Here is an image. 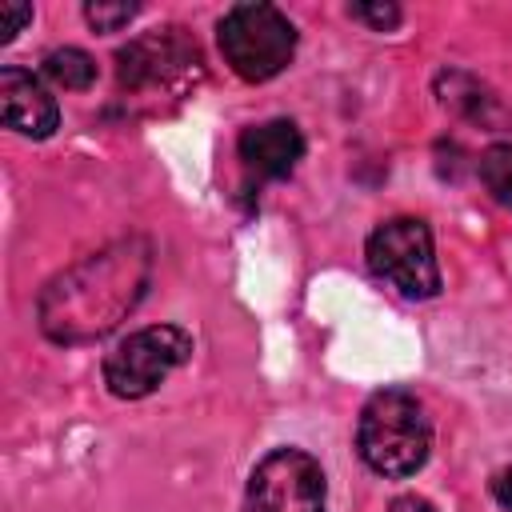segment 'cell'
I'll list each match as a JSON object with an SVG mask.
<instances>
[{"label": "cell", "instance_id": "obj_1", "mask_svg": "<svg viewBox=\"0 0 512 512\" xmlns=\"http://www.w3.org/2000/svg\"><path fill=\"white\" fill-rule=\"evenodd\" d=\"M152 280V244L124 236L56 272L36 296V324L52 344H92L108 336Z\"/></svg>", "mask_w": 512, "mask_h": 512}, {"label": "cell", "instance_id": "obj_2", "mask_svg": "<svg viewBox=\"0 0 512 512\" xmlns=\"http://www.w3.org/2000/svg\"><path fill=\"white\" fill-rule=\"evenodd\" d=\"M356 452L384 480L416 476L432 452V424L424 416V404L404 388L372 392L360 408Z\"/></svg>", "mask_w": 512, "mask_h": 512}, {"label": "cell", "instance_id": "obj_3", "mask_svg": "<svg viewBox=\"0 0 512 512\" xmlns=\"http://www.w3.org/2000/svg\"><path fill=\"white\" fill-rule=\"evenodd\" d=\"M216 40L224 64L248 84L280 76L296 56V24L276 4H232L216 24Z\"/></svg>", "mask_w": 512, "mask_h": 512}, {"label": "cell", "instance_id": "obj_4", "mask_svg": "<svg viewBox=\"0 0 512 512\" xmlns=\"http://www.w3.org/2000/svg\"><path fill=\"white\" fill-rule=\"evenodd\" d=\"M368 268L408 300L440 296V264L432 228L420 216H392L368 232Z\"/></svg>", "mask_w": 512, "mask_h": 512}, {"label": "cell", "instance_id": "obj_5", "mask_svg": "<svg viewBox=\"0 0 512 512\" xmlns=\"http://www.w3.org/2000/svg\"><path fill=\"white\" fill-rule=\"evenodd\" d=\"M188 360L192 336L180 324H148L128 332L104 356V384L116 400H144Z\"/></svg>", "mask_w": 512, "mask_h": 512}, {"label": "cell", "instance_id": "obj_6", "mask_svg": "<svg viewBox=\"0 0 512 512\" xmlns=\"http://www.w3.org/2000/svg\"><path fill=\"white\" fill-rule=\"evenodd\" d=\"M248 512H324L328 484L316 456L300 448H272L248 476Z\"/></svg>", "mask_w": 512, "mask_h": 512}, {"label": "cell", "instance_id": "obj_7", "mask_svg": "<svg viewBox=\"0 0 512 512\" xmlns=\"http://www.w3.org/2000/svg\"><path fill=\"white\" fill-rule=\"evenodd\" d=\"M200 68V48L184 28H152L116 52V76L128 92H164Z\"/></svg>", "mask_w": 512, "mask_h": 512}, {"label": "cell", "instance_id": "obj_8", "mask_svg": "<svg viewBox=\"0 0 512 512\" xmlns=\"http://www.w3.org/2000/svg\"><path fill=\"white\" fill-rule=\"evenodd\" d=\"M0 116H4V128L32 136V140L52 136L60 124L56 96L32 72H24L16 64L0 68Z\"/></svg>", "mask_w": 512, "mask_h": 512}, {"label": "cell", "instance_id": "obj_9", "mask_svg": "<svg viewBox=\"0 0 512 512\" xmlns=\"http://www.w3.org/2000/svg\"><path fill=\"white\" fill-rule=\"evenodd\" d=\"M236 152H240L244 168H252L256 176L284 180L304 160V136L292 120H264V124H248L240 132Z\"/></svg>", "mask_w": 512, "mask_h": 512}, {"label": "cell", "instance_id": "obj_10", "mask_svg": "<svg viewBox=\"0 0 512 512\" xmlns=\"http://www.w3.org/2000/svg\"><path fill=\"white\" fill-rule=\"evenodd\" d=\"M44 76L68 92H84L96 80V60L84 48H56L44 56Z\"/></svg>", "mask_w": 512, "mask_h": 512}, {"label": "cell", "instance_id": "obj_11", "mask_svg": "<svg viewBox=\"0 0 512 512\" xmlns=\"http://www.w3.org/2000/svg\"><path fill=\"white\" fill-rule=\"evenodd\" d=\"M480 184L488 188V196L504 208H512V144H492L480 152Z\"/></svg>", "mask_w": 512, "mask_h": 512}, {"label": "cell", "instance_id": "obj_12", "mask_svg": "<svg viewBox=\"0 0 512 512\" xmlns=\"http://www.w3.org/2000/svg\"><path fill=\"white\" fill-rule=\"evenodd\" d=\"M140 12V4H112V0H92V4H84V20L96 28V32H120L132 16Z\"/></svg>", "mask_w": 512, "mask_h": 512}, {"label": "cell", "instance_id": "obj_13", "mask_svg": "<svg viewBox=\"0 0 512 512\" xmlns=\"http://www.w3.org/2000/svg\"><path fill=\"white\" fill-rule=\"evenodd\" d=\"M348 16L352 20H364L372 32H392L404 12L396 4H348Z\"/></svg>", "mask_w": 512, "mask_h": 512}, {"label": "cell", "instance_id": "obj_14", "mask_svg": "<svg viewBox=\"0 0 512 512\" xmlns=\"http://www.w3.org/2000/svg\"><path fill=\"white\" fill-rule=\"evenodd\" d=\"M24 24H32V4H0V40H12Z\"/></svg>", "mask_w": 512, "mask_h": 512}, {"label": "cell", "instance_id": "obj_15", "mask_svg": "<svg viewBox=\"0 0 512 512\" xmlns=\"http://www.w3.org/2000/svg\"><path fill=\"white\" fill-rule=\"evenodd\" d=\"M488 492H492V500H496L504 512H512V468H500V472H492V480H488Z\"/></svg>", "mask_w": 512, "mask_h": 512}, {"label": "cell", "instance_id": "obj_16", "mask_svg": "<svg viewBox=\"0 0 512 512\" xmlns=\"http://www.w3.org/2000/svg\"><path fill=\"white\" fill-rule=\"evenodd\" d=\"M388 512H436V508H432V500L408 492V496H396V500L388 504Z\"/></svg>", "mask_w": 512, "mask_h": 512}]
</instances>
